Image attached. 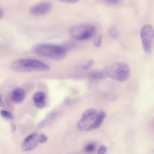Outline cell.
Wrapping results in <instances>:
<instances>
[{"instance_id": "obj_1", "label": "cell", "mask_w": 154, "mask_h": 154, "mask_svg": "<svg viewBox=\"0 0 154 154\" xmlns=\"http://www.w3.org/2000/svg\"><path fill=\"white\" fill-rule=\"evenodd\" d=\"M105 117L106 114L103 111L98 112L93 108L88 109L83 113L81 119L78 123V129L81 131L97 129L100 126Z\"/></svg>"}, {"instance_id": "obj_2", "label": "cell", "mask_w": 154, "mask_h": 154, "mask_svg": "<svg viewBox=\"0 0 154 154\" xmlns=\"http://www.w3.org/2000/svg\"><path fill=\"white\" fill-rule=\"evenodd\" d=\"M49 68L48 64L35 59H20L13 61L10 64V69L17 72L45 71L49 70Z\"/></svg>"}, {"instance_id": "obj_3", "label": "cell", "mask_w": 154, "mask_h": 154, "mask_svg": "<svg viewBox=\"0 0 154 154\" xmlns=\"http://www.w3.org/2000/svg\"><path fill=\"white\" fill-rule=\"evenodd\" d=\"M34 51L39 55L55 60H61L65 57L66 49L64 47L52 44L42 43L36 45Z\"/></svg>"}, {"instance_id": "obj_4", "label": "cell", "mask_w": 154, "mask_h": 154, "mask_svg": "<svg viewBox=\"0 0 154 154\" xmlns=\"http://www.w3.org/2000/svg\"><path fill=\"white\" fill-rule=\"evenodd\" d=\"M104 70L108 76L121 82L126 81L131 73L129 66L124 63H115L108 66Z\"/></svg>"}, {"instance_id": "obj_5", "label": "cell", "mask_w": 154, "mask_h": 154, "mask_svg": "<svg viewBox=\"0 0 154 154\" xmlns=\"http://www.w3.org/2000/svg\"><path fill=\"white\" fill-rule=\"evenodd\" d=\"M140 37L144 51L150 54L154 49V28L150 24L144 25L140 31Z\"/></svg>"}, {"instance_id": "obj_6", "label": "cell", "mask_w": 154, "mask_h": 154, "mask_svg": "<svg viewBox=\"0 0 154 154\" xmlns=\"http://www.w3.org/2000/svg\"><path fill=\"white\" fill-rule=\"evenodd\" d=\"M95 32V28L91 25L81 24L72 28L71 35L76 40H86L91 38Z\"/></svg>"}, {"instance_id": "obj_7", "label": "cell", "mask_w": 154, "mask_h": 154, "mask_svg": "<svg viewBox=\"0 0 154 154\" xmlns=\"http://www.w3.org/2000/svg\"><path fill=\"white\" fill-rule=\"evenodd\" d=\"M52 4L49 2H42L32 6L29 13L35 16H40L48 13L51 9Z\"/></svg>"}, {"instance_id": "obj_8", "label": "cell", "mask_w": 154, "mask_h": 154, "mask_svg": "<svg viewBox=\"0 0 154 154\" xmlns=\"http://www.w3.org/2000/svg\"><path fill=\"white\" fill-rule=\"evenodd\" d=\"M39 134L33 133L26 137L22 144V149L24 151L30 150L34 149L39 143Z\"/></svg>"}, {"instance_id": "obj_9", "label": "cell", "mask_w": 154, "mask_h": 154, "mask_svg": "<svg viewBox=\"0 0 154 154\" xmlns=\"http://www.w3.org/2000/svg\"><path fill=\"white\" fill-rule=\"evenodd\" d=\"M25 97V91L20 88L14 89L11 94V99L14 103H19L23 100Z\"/></svg>"}, {"instance_id": "obj_10", "label": "cell", "mask_w": 154, "mask_h": 154, "mask_svg": "<svg viewBox=\"0 0 154 154\" xmlns=\"http://www.w3.org/2000/svg\"><path fill=\"white\" fill-rule=\"evenodd\" d=\"M33 102L38 108H43L46 105V95L43 92L38 91L33 96Z\"/></svg>"}, {"instance_id": "obj_11", "label": "cell", "mask_w": 154, "mask_h": 154, "mask_svg": "<svg viewBox=\"0 0 154 154\" xmlns=\"http://www.w3.org/2000/svg\"><path fill=\"white\" fill-rule=\"evenodd\" d=\"M57 116V114L55 112H52V113L49 114L48 115L46 116V117H45V118L44 119H43L40 122V123L38 125L37 128H44V127L49 125L54 121V119H55Z\"/></svg>"}, {"instance_id": "obj_12", "label": "cell", "mask_w": 154, "mask_h": 154, "mask_svg": "<svg viewBox=\"0 0 154 154\" xmlns=\"http://www.w3.org/2000/svg\"><path fill=\"white\" fill-rule=\"evenodd\" d=\"M89 79L91 80H98L106 78L108 76L105 70L102 71H91L88 73Z\"/></svg>"}, {"instance_id": "obj_13", "label": "cell", "mask_w": 154, "mask_h": 154, "mask_svg": "<svg viewBox=\"0 0 154 154\" xmlns=\"http://www.w3.org/2000/svg\"><path fill=\"white\" fill-rule=\"evenodd\" d=\"M96 149V144L94 143L91 142L86 144L84 147V150L87 153H92Z\"/></svg>"}, {"instance_id": "obj_14", "label": "cell", "mask_w": 154, "mask_h": 154, "mask_svg": "<svg viewBox=\"0 0 154 154\" xmlns=\"http://www.w3.org/2000/svg\"><path fill=\"white\" fill-rule=\"evenodd\" d=\"M1 114L3 117H4L5 119H7L8 120H11L13 119V114L10 112H9L7 110H2L1 111Z\"/></svg>"}, {"instance_id": "obj_15", "label": "cell", "mask_w": 154, "mask_h": 154, "mask_svg": "<svg viewBox=\"0 0 154 154\" xmlns=\"http://www.w3.org/2000/svg\"><path fill=\"white\" fill-rule=\"evenodd\" d=\"M94 60H89V61H87L84 65H83V66H82V69H84V70L89 69L93 66V64H94Z\"/></svg>"}, {"instance_id": "obj_16", "label": "cell", "mask_w": 154, "mask_h": 154, "mask_svg": "<svg viewBox=\"0 0 154 154\" xmlns=\"http://www.w3.org/2000/svg\"><path fill=\"white\" fill-rule=\"evenodd\" d=\"M94 43L95 46L97 47L100 46V45L102 44V35H99L96 37V38L94 40Z\"/></svg>"}, {"instance_id": "obj_17", "label": "cell", "mask_w": 154, "mask_h": 154, "mask_svg": "<svg viewBox=\"0 0 154 154\" xmlns=\"http://www.w3.org/2000/svg\"><path fill=\"white\" fill-rule=\"evenodd\" d=\"M106 150L107 148L105 146L101 145L97 150V154H105L106 152Z\"/></svg>"}, {"instance_id": "obj_18", "label": "cell", "mask_w": 154, "mask_h": 154, "mask_svg": "<svg viewBox=\"0 0 154 154\" xmlns=\"http://www.w3.org/2000/svg\"><path fill=\"white\" fill-rule=\"evenodd\" d=\"M48 140V137L44 134H40L38 137L39 143H44Z\"/></svg>"}, {"instance_id": "obj_19", "label": "cell", "mask_w": 154, "mask_h": 154, "mask_svg": "<svg viewBox=\"0 0 154 154\" xmlns=\"http://www.w3.org/2000/svg\"><path fill=\"white\" fill-rule=\"evenodd\" d=\"M103 1L111 5H118L121 2V0H103Z\"/></svg>"}, {"instance_id": "obj_20", "label": "cell", "mask_w": 154, "mask_h": 154, "mask_svg": "<svg viewBox=\"0 0 154 154\" xmlns=\"http://www.w3.org/2000/svg\"><path fill=\"white\" fill-rule=\"evenodd\" d=\"M109 34L112 37H116V35H117V31L114 29V28H110L109 30Z\"/></svg>"}, {"instance_id": "obj_21", "label": "cell", "mask_w": 154, "mask_h": 154, "mask_svg": "<svg viewBox=\"0 0 154 154\" xmlns=\"http://www.w3.org/2000/svg\"><path fill=\"white\" fill-rule=\"evenodd\" d=\"M58 1L62 2H64V3H76L79 1V0H58Z\"/></svg>"}, {"instance_id": "obj_22", "label": "cell", "mask_w": 154, "mask_h": 154, "mask_svg": "<svg viewBox=\"0 0 154 154\" xmlns=\"http://www.w3.org/2000/svg\"><path fill=\"white\" fill-rule=\"evenodd\" d=\"M4 103L2 102V95L0 93V106H3Z\"/></svg>"}, {"instance_id": "obj_23", "label": "cell", "mask_w": 154, "mask_h": 154, "mask_svg": "<svg viewBox=\"0 0 154 154\" xmlns=\"http://www.w3.org/2000/svg\"><path fill=\"white\" fill-rule=\"evenodd\" d=\"M3 14H4V11L0 7V19L3 16Z\"/></svg>"}]
</instances>
